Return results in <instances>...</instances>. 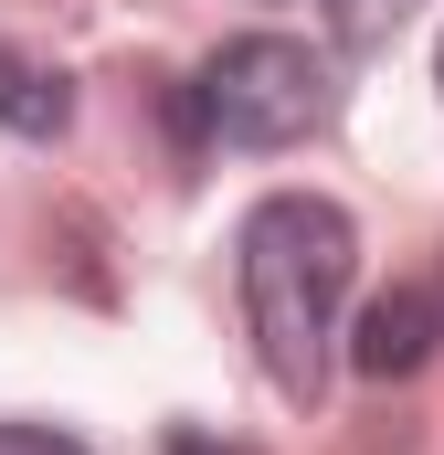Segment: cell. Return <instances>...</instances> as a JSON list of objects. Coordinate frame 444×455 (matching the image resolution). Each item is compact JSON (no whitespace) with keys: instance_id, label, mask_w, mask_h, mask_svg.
Instances as JSON below:
<instances>
[{"instance_id":"5","label":"cell","mask_w":444,"mask_h":455,"mask_svg":"<svg viewBox=\"0 0 444 455\" xmlns=\"http://www.w3.org/2000/svg\"><path fill=\"white\" fill-rule=\"evenodd\" d=\"M0 455H85V445L53 435V424H0Z\"/></svg>"},{"instance_id":"4","label":"cell","mask_w":444,"mask_h":455,"mask_svg":"<svg viewBox=\"0 0 444 455\" xmlns=\"http://www.w3.org/2000/svg\"><path fill=\"white\" fill-rule=\"evenodd\" d=\"M0 127H11V138H64V127H75L64 64H32L21 43H0Z\"/></svg>"},{"instance_id":"6","label":"cell","mask_w":444,"mask_h":455,"mask_svg":"<svg viewBox=\"0 0 444 455\" xmlns=\"http://www.w3.org/2000/svg\"><path fill=\"white\" fill-rule=\"evenodd\" d=\"M170 455H243V445H212V435H170Z\"/></svg>"},{"instance_id":"2","label":"cell","mask_w":444,"mask_h":455,"mask_svg":"<svg viewBox=\"0 0 444 455\" xmlns=\"http://www.w3.org/2000/svg\"><path fill=\"white\" fill-rule=\"evenodd\" d=\"M191 107H202V138H222V148H297L329 116V64L286 32H243L212 53Z\"/></svg>"},{"instance_id":"7","label":"cell","mask_w":444,"mask_h":455,"mask_svg":"<svg viewBox=\"0 0 444 455\" xmlns=\"http://www.w3.org/2000/svg\"><path fill=\"white\" fill-rule=\"evenodd\" d=\"M434 75H444V43H434Z\"/></svg>"},{"instance_id":"3","label":"cell","mask_w":444,"mask_h":455,"mask_svg":"<svg viewBox=\"0 0 444 455\" xmlns=\"http://www.w3.org/2000/svg\"><path fill=\"white\" fill-rule=\"evenodd\" d=\"M444 339V297L434 286H392V297H370L360 307V329H349V371L360 381H413Z\"/></svg>"},{"instance_id":"1","label":"cell","mask_w":444,"mask_h":455,"mask_svg":"<svg viewBox=\"0 0 444 455\" xmlns=\"http://www.w3.org/2000/svg\"><path fill=\"white\" fill-rule=\"evenodd\" d=\"M349 265H360V233L318 191H275V202H254L243 233H233L243 329H254L265 381L286 403H318L329 392V329H338V297H349Z\"/></svg>"}]
</instances>
